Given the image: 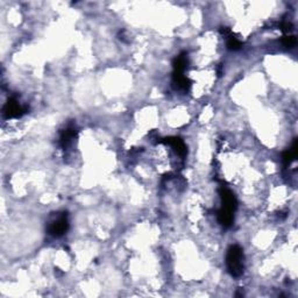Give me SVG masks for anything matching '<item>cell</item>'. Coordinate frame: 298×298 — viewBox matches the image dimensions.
<instances>
[{
    "label": "cell",
    "mask_w": 298,
    "mask_h": 298,
    "mask_svg": "<svg viewBox=\"0 0 298 298\" xmlns=\"http://www.w3.org/2000/svg\"><path fill=\"white\" fill-rule=\"evenodd\" d=\"M219 195L223 205L222 208L217 212V218L224 227L228 228L233 225L234 212L237 210V199L226 187L219 188Z\"/></svg>",
    "instance_id": "1"
},
{
    "label": "cell",
    "mask_w": 298,
    "mask_h": 298,
    "mask_svg": "<svg viewBox=\"0 0 298 298\" xmlns=\"http://www.w3.org/2000/svg\"><path fill=\"white\" fill-rule=\"evenodd\" d=\"M226 265L230 274L233 277L241 276L243 273V251L239 245L231 246L227 250Z\"/></svg>",
    "instance_id": "2"
},
{
    "label": "cell",
    "mask_w": 298,
    "mask_h": 298,
    "mask_svg": "<svg viewBox=\"0 0 298 298\" xmlns=\"http://www.w3.org/2000/svg\"><path fill=\"white\" fill-rule=\"evenodd\" d=\"M69 230V217L67 212L55 214L48 222L47 232L54 238H60Z\"/></svg>",
    "instance_id": "3"
},
{
    "label": "cell",
    "mask_w": 298,
    "mask_h": 298,
    "mask_svg": "<svg viewBox=\"0 0 298 298\" xmlns=\"http://www.w3.org/2000/svg\"><path fill=\"white\" fill-rule=\"evenodd\" d=\"M3 113L6 118H19L26 113V107L22 106L17 98H10L4 106Z\"/></svg>",
    "instance_id": "4"
},
{
    "label": "cell",
    "mask_w": 298,
    "mask_h": 298,
    "mask_svg": "<svg viewBox=\"0 0 298 298\" xmlns=\"http://www.w3.org/2000/svg\"><path fill=\"white\" fill-rule=\"evenodd\" d=\"M77 137V130L75 125H69L65 127V130L62 131L61 137H60V145L64 150L68 149L69 147L72 145L73 140H75Z\"/></svg>",
    "instance_id": "5"
},
{
    "label": "cell",
    "mask_w": 298,
    "mask_h": 298,
    "mask_svg": "<svg viewBox=\"0 0 298 298\" xmlns=\"http://www.w3.org/2000/svg\"><path fill=\"white\" fill-rule=\"evenodd\" d=\"M162 142L167 143V145H169L170 147H173L179 156L184 157L185 155H187V146H185L183 140H181L180 138H168V139H164V140H162Z\"/></svg>",
    "instance_id": "6"
},
{
    "label": "cell",
    "mask_w": 298,
    "mask_h": 298,
    "mask_svg": "<svg viewBox=\"0 0 298 298\" xmlns=\"http://www.w3.org/2000/svg\"><path fill=\"white\" fill-rule=\"evenodd\" d=\"M297 153H298V146H297V140H295L292 143L291 148L286 150V152L283 154V163L285 165H289L297 157Z\"/></svg>",
    "instance_id": "7"
},
{
    "label": "cell",
    "mask_w": 298,
    "mask_h": 298,
    "mask_svg": "<svg viewBox=\"0 0 298 298\" xmlns=\"http://www.w3.org/2000/svg\"><path fill=\"white\" fill-rule=\"evenodd\" d=\"M296 42H297L296 36H292V35H286L282 38V45L286 48H292L293 46L296 45Z\"/></svg>",
    "instance_id": "8"
}]
</instances>
